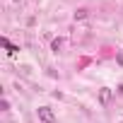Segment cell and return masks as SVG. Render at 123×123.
Wrapping results in <instances>:
<instances>
[{"mask_svg": "<svg viewBox=\"0 0 123 123\" xmlns=\"http://www.w3.org/2000/svg\"><path fill=\"white\" fill-rule=\"evenodd\" d=\"M36 113H39V118H41L43 123H53V121H55V113H53L48 106H39V111H36Z\"/></svg>", "mask_w": 123, "mask_h": 123, "instance_id": "6da1fadb", "label": "cell"}, {"mask_svg": "<svg viewBox=\"0 0 123 123\" xmlns=\"http://www.w3.org/2000/svg\"><path fill=\"white\" fill-rule=\"evenodd\" d=\"M109 101H111V89H106V87H104V89H99V104H101V106H106Z\"/></svg>", "mask_w": 123, "mask_h": 123, "instance_id": "7a4b0ae2", "label": "cell"}, {"mask_svg": "<svg viewBox=\"0 0 123 123\" xmlns=\"http://www.w3.org/2000/svg\"><path fill=\"white\" fill-rule=\"evenodd\" d=\"M0 43H3V46H5V48H7V53H15V51H19V46H12V43H10V39H7V36H3V39H0Z\"/></svg>", "mask_w": 123, "mask_h": 123, "instance_id": "3957f363", "label": "cell"}, {"mask_svg": "<svg viewBox=\"0 0 123 123\" xmlns=\"http://www.w3.org/2000/svg\"><path fill=\"white\" fill-rule=\"evenodd\" d=\"M60 46H63V41H60V39H53V43H51V48H53L55 53L60 51Z\"/></svg>", "mask_w": 123, "mask_h": 123, "instance_id": "277c9868", "label": "cell"}, {"mask_svg": "<svg viewBox=\"0 0 123 123\" xmlns=\"http://www.w3.org/2000/svg\"><path fill=\"white\" fill-rule=\"evenodd\" d=\"M87 15H89V12H87V10H77V12H75V19H85V17H87Z\"/></svg>", "mask_w": 123, "mask_h": 123, "instance_id": "5b68a950", "label": "cell"}, {"mask_svg": "<svg viewBox=\"0 0 123 123\" xmlns=\"http://www.w3.org/2000/svg\"><path fill=\"white\" fill-rule=\"evenodd\" d=\"M10 109V104H7V99H3V101H0V111H7Z\"/></svg>", "mask_w": 123, "mask_h": 123, "instance_id": "8992f818", "label": "cell"}]
</instances>
